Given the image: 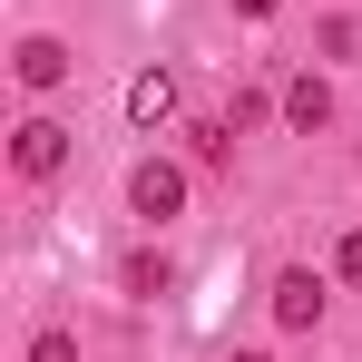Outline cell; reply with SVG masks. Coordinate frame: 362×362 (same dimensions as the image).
I'll use <instances>...</instances> for the list:
<instances>
[{
  "instance_id": "277c9868",
  "label": "cell",
  "mask_w": 362,
  "mask_h": 362,
  "mask_svg": "<svg viewBox=\"0 0 362 362\" xmlns=\"http://www.w3.org/2000/svg\"><path fill=\"white\" fill-rule=\"evenodd\" d=\"M127 118H137V127L177 118V69H137V78H127Z\"/></svg>"
},
{
  "instance_id": "9c48e42d",
  "label": "cell",
  "mask_w": 362,
  "mask_h": 362,
  "mask_svg": "<svg viewBox=\"0 0 362 362\" xmlns=\"http://www.w3.org/2000/svg\"><path fill=\"white\" fill-rule=\"evenodd\" d=\"M30 362H78V343H69V333H40V343H30Z\"/></svg>"
},
{
  "instance_id": "7c38bea8",
  "label": "cell",
  "mask_w": 362,
  "mask_h": 362,
  "mask_svg": "<svg viewBox=\"0 0 362 362\" xmlns=\"http://www.w3.org/2000/svg\"><path fill=\"white\" fill-rule=\"evenodd\" d=\"M226 362H264V353H226Z\"/></svg>"
},
{
  "instance_id": "5b68a950",
  "label": "cell",
  "mask_w": 362,
  "mask_h": 362,
  "mask_svg": "<svg viewBox=\"0 0 362 362\" xmlns=\"http://www.w3.org/2000/svg\"><path fill=\"white\" fill-rule=\"evenodd\" d=\"M284 118H294L303 137H313V127L333 118V88H323V78H313V69H303V78H284Z\"/></svg>"
},
{
  "instance_id": "8992f818",
  "label": "cell",
  "mask_w": 362,
  "mask_h": 362,
  "mask_svg": "<svg viewBox=\"0 0 362 362\" xmlns=\"http://www.w3.org/2000/svg\"><path fill=\"white\" fill-rule=\"evenodd\" d=\"M10 59H20V78H30V88H59L69 69H78V59H69V49H59V40H20Z\"/></svg>"
},
{
  "instance_id": "52a82bcc",
  "label": "cell",
  "mask_w": 362,
  "mask_h": 362,
  "mask_svg": "<svg viewBox=\"0 0 362 362\" xmlns=\"http://www.w3.org/2000/svg\"><path fill=\"white\" fill-rule=\"evenodd\" d=\"M118 284H127V294H167V284H177V264H167V255H127Z\"/></svg>"
},
{
  "instance_id": "8fae6325",
  "label": "cell",
  "mask_w": 362,
  "mask_h": 362,
  "mask_svg": "<svg viewBox=\"0 0 362 362\" xmlns=\"http://www.w3.org/2000/svg\"><path fill=\"white\" fill-rule=\"evenodd\" d=\"M235 10H245V20H274V10H284V0H235Z\"/></svg>"
},
{
  "instance_id": "7a4b0ae2",
  "label": "cell",
  "mask_w": 362,
  "mask_h": 362,
  "mask_svg": "<svg viewBox=\"0 0 362 362\" xmlns=\"http://www.w3.org/2000/svg\"><path fill=\"white\" fill-rule=\"evenodd\" d=\"M127 206H137L147 226H167V216L186 206V167H167V157H147V167L127 177Z\"/></svg>"
},
{
  "instance_id": "30bf717a",
  "label": "cell",
  "mask_w": 362,
  "mask_h": 362,
  "mask_svg": "<svg viewBox=\"0 0 362 362\" xmlns=\"http://www.w3.org/2000/svg\"><path fill=\"white\" fill-rule=\"evenodd\" d=\"M333 274H343V284H362V235H343V255H333Z\"/></svg>"
},
{
  "instance_id": "ba28073f",
  "label": "cell",
  "mask_w": 362,
  "mask_h": 362,
  "mask_svg": "<svg viewBox=\"0 0 362 362\" xmlns=\"http://www.w3.org/2000/svg\"><path fill=\"white\" fill-rule=\"evenodd\" d=\"M226 157H235V127L206 118V127H196V167H226Z\"/></svg>"
},
{
  "instance_id": "3957f363",
  "label": "cell",
  "mask_w": 362,
  "mask_h": 362,
  "mask_svg": "<svg viewBox=\"0 0 362 362\" xmlns=\"http://www.w3.org/2000/svg\"><path fill=\"white\" fill-rule=\"evenodd\" d=\"M274 323H284V333H313V323H323V274H313V264H284V274H274Z\"/></svg>"
},
{
  "instance_id": "6da1fadb",
  "label": "cell",
  "mask_w": 362,
  "mask_h": 362,
  "mask_svg": "<svg viewBox=\"0 0 362 362\" xmlns=\"http://www.w3.org/2000/svg\"><path fill=\"white\" fill-rule=\"evenodd\" d=\"M10 167H20V177H59L69 167V127L59 118H20L10 127Z\"/></svg>"
}]
</instances>
